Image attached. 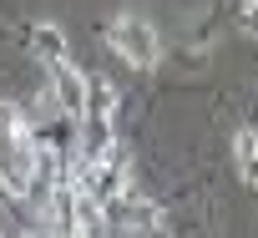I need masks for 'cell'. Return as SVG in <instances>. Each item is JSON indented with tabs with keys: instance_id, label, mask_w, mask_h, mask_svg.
<instances>
[{
	"instance_id": "1",
	"label": "cell",
	"mask_w": 258,
	"mask_h": 238,
	"mask_svg": "<svg viewBox=\"0 0 258 238\" xmlns=\"http://www.w3.org/2000/svg\"><path fill=\"white\" fill-rule=\"evenodd\" d=\"M106 41H111V51H116L126 66H137V71L157 66V56H162L157 26H152L147 16H137V11H121V16H111V26H106Z\"/></svg>"
},
{
	"instance_id": "2",
	"label": "cell",
	"mask_w": 258,
	"mask_h": 238,
	"mask_svg": "<svg viewBox=\"0 0 258 238\" xmlns=\"http://www.w3.org/2000/svg\"><path fill=\"white\" fill-rule=\"evenodd\" d=\"M233 167L248 188H258V132L253 127H238L233 132Z\"/></svg>"
},
{
	"instance_id": "3",
	"label": "cell",
	"mask_w": 258,
	"mask_h": 238,
	"mask_svg": "<svg viewBox=\"0 0 258 238\" xmlns=\"http://www.w3.org/2000/svg\"><path fill=\"white\" fill-rule=\"evenodd\" d=\"M31 41H36V56H41V61H51V66L66 61V46H61V31H56V26H36Z\"/></svg>"
}]
</instances>
